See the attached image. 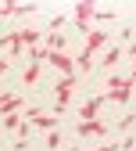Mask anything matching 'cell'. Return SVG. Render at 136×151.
I'll return each instance as SVG.
<instances>
[{
  "label": "cell",
  "mask_w": 136,
  "mask_h": 151,
  "mask_svg": "<svg viewBox=\"0 0 136 151\" xmlns=\"http://www.w3.org/2000/svg\"><path fill=\"white\" fill-rule=\"evenodd\" d=\"M132 126H136V115H122L118 119V129H132Z\"/></svg>",
  "instance_id": "13"
},
{
  "label": "cell",
  "mask_w": 136,
  "mask_h": 151,
  "mask_svg": "<svg viewBox=\"0 0 136 151\" xmlns=\"http://www.w3.org/2000/svg\"><path fill=\"white\" fill-rule=\"evenodd\" d=\"M75 133L79 137H108V122H79Z\"/></svg>",
  "instance_id": "4"
},
{
  "label": "cell",
  "mask_w": 136,
  "mask_h": 151,
  "mask_svg": "<svg viewBox=\"0 0 136 151\" xmlns=\"http://www.w3.org/2000/svg\"><path fill=\"white\" fill-rule=\"evenodd\" d=\"M4 126H7V129H18V126H22V111H11V115H4Z\"/></svg>",
  "instance_id": "10"
},
{
  "label": "cell",
  "mask_w": 136,
  "mask_h": 151,
  "mask_svg": "<svg viewBox=\"0 0 136 151\" xmlns=\"http://www.w3.org/2000/svg\"><path fill=\"white\" fill-rule=\"evenodd\" d=\"M93 18H97V7L93 4H79V7H75V29H79V32H90V22H93Z\"/></svg>",
  "instance_id": "1"
},
{
  "label": "cell",
  "mask_w": 136,
  "mask_h": 151,
  "mask_svg": "<svg viewBox=\"0 0 136 151\" xmlns=\"http://www.w3.org/2000/svg\"><path fill=\"white\" fill-rule=\"evenodd\" d=\"M61 47H65L61 32H50V36H47V47H43V50H61Z\"/></svg>",
  "instance_id": "7"
},
{
  "label": "cell",
  "mask_w": 136,
  "mask_h": 151,
  "mask_svg": "<svg viewBox=\"0 0 136 151\" xmlns=\"http://www.w3.org/2000/svg\"><path fill=\"white\" fill-rule=\"evenodd\" d=\"M47 65H54V68H61L65 76H72V68H75V61L68 58V54L65 50H47V58H43Z\"/></svg>",
  "instance_id": "2"
},
{
  "label": "cell",
  "mask_w": 136,
  "mask_h": 151,
  "mask_svg": "<svg viewBox=\"0 0 136 151\" xmlns=\"http://www.w3.org/2000/svg\"><path fill=\"white\" fill-rule=\"evenodd\" d=\"M47 147H50V151H61V133H57V129L47 133Z\"/></svg>",
  "instance_id": "11"
},
{
  "label": "cell",
  "mask_w": 136,
  "mask_h": 151,
  "mask_svg": "<svg viewBox=\"0 0 136 151\" xmlns=\"http://www.w3.org/2000/svg\"><path fill=\"white\" fill-rule=\"evenodd\" d=\"M25 83H29V86H36V83H40V65H36V61L25 68Z\"/></svg>",
  "instance_id": "8"
},
{
  "label": "cell",
  "mask_w": 136,
  "mask_h": 151,
  "mask_svg": "<svg viewBox=\"0 0 136 151\" xmlns=\"http://www.w3.org/2000/svg\"><path fill=\"white\" fill-rule=\"evenodd\" d=\"M25 119L36 122V126H43V129H54L57 126V115H43L40 108H25Z\"/></svg>",
  "instance_id": "3"
},
{
  "label": "cell",
  "mask_w": 136,
  "mask_h": 151,
  "mask_svg": "<svg viewBox=\"0 0 136 151\" xmlns=\"http://www.w3.org/2000/svg\"><path fill=\"white\" fill-rule=\"evenodd\" d=\"M61 25H65V14H57V18H50V25H47V32H61Z\"/></svg>",
  "instance_id": "12"
},
{
  "label": "cell",
  "mask_w": 136,
  "mask_h": 151,
  "mask_svg": "<svg viewBox=\"0 0 136 151\" xmlns=\"http://www.w3.org/2000/svg\"><path fill=\"white\" fill-rule=\"evenodd\" d=\"M118 58H122V50H118V47H111V50L104 54V68H111V65H118Z\"/></svg>",
  "instance_id": "9"
},
{
  "label": "cell",
  "mask_w": 136,
  "mask_h": 151,
  "mask_svg": "<svg viewBox=\"0 0 136 151\" xmlns=\"http://www.w3.org/2000/svg\"><path fill=\"white\" fill-rule=\"evenodd\" d=\"M104 43H108V36H104V29H97V32H90V40H86V50H83V54H90V58H93V54L100 50Z\"/></svg>",
  "instance_id": "6"
},
{
  "label": "cell",
  "mask_w": 136,
  "mask_h": 151,
  "mask_svg": "<svg viewBox=\"0 0 136 151\" xmlns=\"http://www.w3.org/2000/svg\"><path fill=\"white\" fill-rule=\"evenodd\" d=\"M65 151H79V144H75V147H65Z\"/></svg>",
  "instance_id": "16"
},
{
  "label": "cell",
  "mask_w": 136,
  "mask_h": 151,
  "mask_svg": "<svg viewBox=\"0 0 136 151\" xmlns=\"http://www.w3.org/2000/svg\"><path fill=\"white\" fill-rule=\"evenodd\" d=\"M93 151H118V144H100V147H93Z\"/></svg>",
  "instance_id": "14"
},
{
  "label": "cell",
  "mask_w": 136,
  "mask_h": 151,
  "mask_svg": "<svg viewBox=\"0 0 136 151\" xmlns=\"http://www.w3.org/2000/svg\"><path fill=\"white\" fill-rule=\"evenodd\" d=\"M100 104H104V93H100V97H93V101H86V104L79 108V119H83V122H93L97 111H100Z\"/></svg>",
  "instance_id": "5"
},
{
  "label": "cell",
  "mask_w": 136,
  "mask_h": 151,
  "mask_svg": "<svg viewBox=\"0 0 136 151\" xmlns=\"http://www.w3.org/2000/svg\"><path fill=\"white\" fill-rule=\"evenodd\" d=\"M4 68H7V61H4V58H0V76H4Z\"/></svg>",
  "instance_id": "15"
}]
</instances>
